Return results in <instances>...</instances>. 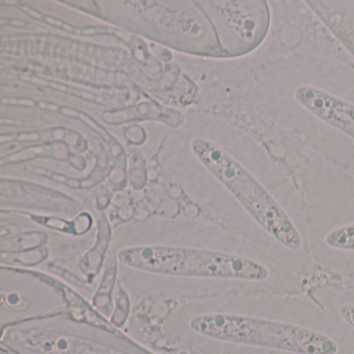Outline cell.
<instances>
[{
    "label": "cell",
    "mask_w": 354,
    "mask_h": 354,
    "mask_svg": "<svg viewBox=\"0 0 354 354\" xmlns=\"http://www.w3.org/2000/svg\"><path fill=\"white\" fill-rule=\"evenodd\" d=\"M324 243L337 252H354V223L339 225L325 235Z\"/></svg>",
    "instance_id": "52a82bcc"
},
{
    "label": "cell",
    "mask_w": 354,
    "mask_h": 354,
    "mask_svg": "<svg viewBox=\"0 0 354 354\" xmlns=\"http://www.w3.org/2000/svg\"><path fill=\"white\" fill-rule=\"evenodd\" d=\"M192 148L203 165L271 239L292 252L304 248L301 232L292 217L245 167L221 147L207 140H194Z\"/></svg>",
    "instance_id": "277c9868"
},
{
    "label": "cell",
    "mask_w": 354,
    "mask_h": 354,
    "mask_svg": "<svg viewBox=\"0 0 354 354\" xmlns=\"http://www.w3.org/2000/svg\"><path fill=\"white\" fill-rule=\"evenodd\" d=\"M315 296L354 354V289L325 288Z\"/></svg>",
    "instance_id": "8992f818"
},
{
    "label": "cell",
    "mask_w": 354,
    "mask_h": 354,
    "mask_svg": "<svg viewBox=\"0 0 354 354\" xmlns=\"http://www.w3.org/2000/svg\"><path fill=\"white\" fill-rule=\"evenodd\" d=\"M62 113H63L64 115H69V117L80 118V119H82L84 123L88 124L90 127L94 128L96 131L100 132L103 136H105L106 140H109V134L105 133L104 130H103L102 128L99 127V126L97 125L96 122L93 121L91 118H88V115H84V113H78V111H74V109H66V107L62 109Z\"/></svg>",
    "instance_id": "9c48e42d"
},
{
    "label": "cell",
    "mask_w": 354,
    "mask_h": 354,
    "mask_svg": "<svg viewBox=\"0 0 354 354\" xmlns=\"http://www.w3.org/2000/svg\"><path fill=\"white\" fill-rule=\"evenodd\" d=\"M1 346L13 354H158L119 331L68 313L6 327Z\"/></svg>",
    "instance_id": "3957f363"
},
{
    "label": "cell",
    "mask_w": 354,
    "mask_h": 354,
    "mask_svg": "<svg viewBox=\"0 0 354 354\" xmlns=\"http://www.w3.org/2000/svg\"><path fill=\"white\" fill-rule=\"evenodd\" d=\"M30 82H34V84H42V86H49L51 88H55V90L62 91V92L68 93V94H73L75 96L82 97V98L88 99L90 101H96V102L102 103L103 99L100 97L95 96V95L91 94V93L84 92V91L78 90V88H70V86H65V84H57V82H49L47 80H39V78H26Z\"/></svg>",
    "instance_id": "ba28073f"
},
{
    "label": "cell",
    "mask_w": 354,
    "mask_h": 354,
    "mask_svg": "<svg viewBox=\"0 0 354 354\" xmlns=\"http://www.w3.org/2000/svg\"><path fill=\"white\" fill-rule=\"evenodd\" d=\"M3 103H10V104L28 105V106H34L37 104L36 101L30 100V99H3Z\"/></svg>",
    "instance_id": "30bf717a"
},
{
    "label": "cell",
    "mask_w": 354,
    "mask_h": 354,
    "mask_svg": "<svg viewBox=\"0 0 354 354\" xmlns=\"http://www.w3.org/2000/svg\"><path fill=\"white\" fill-rule=\"evenodd\" d=\"M117 257L124 268L175 281L258 286L273 277L270 260L233 250L142 244L121 248Z\"/></svg>",
    "instance_id": "7a4b0ae2"
},
{
    "label": "cell",
    "mask_w": 354,
    "mask_h": 354,
    "mask_svg": "<svg viewBox=\"0 0 354 354\" xmlns=\"http://www.w3.org/2000/svg\"><path fill=\"white\" fill-rule=\"evenodd\" d=\"M296 102L317 119L354 140V104L337 95L312 86L294 93Z\"/></svg>",
    "instance_id": "5b68a950"
},
{
    "label": "cell",
    "mask_w": 354,
    "mask_h": 354,
    "mask_svg": "<svg viewBox=\"0 0 354 354\" xmlns=\"http://www.w3.org/2000/svg\"><path fill=\"white\" fill-rule=\"evenodd\" d=\"M159 323L158 354H352L323 308L306 300L203 295Z\"/></svg>",
    "instance_id": "6da1fadb"
}]
</instances>
